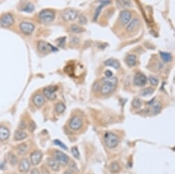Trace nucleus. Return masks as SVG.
Segmentation results:
<instances>
[{
  "mask_svg": "<svg viewBox=\"0 0 175 174\" xmlns=\"http://www.w3.org/2000/svg\"><path fill=\"white\" fill-rule=\"evenodd\" d=\"M104 141L105 145L109 148L113 149L118 146L119 143V139L116 134L111 132H107L104 135Z\"/></svg>",
  "mask_w": 175,
  "mask_h": 174,
  "instance_id": "f257e3e1",
  "label": "nucleus"
},
{
  "mask_svg": "<svg viewBox=\"0 0 175 174\" xmlns=\"http://www.w3.org/2000/svg\"><path fill=\"white\" fill-rule=\"evenodd\" d=\"M55 18V14L52 10L46 9L39 13V19L43 23H50L53 21Z\"/></svg>",
  "mask_w": 175,
  "mask_h": 174,
  "instance_id": "f03ea898",
  "label": "nucleus"
},
{
  "mask_svg": "<svg viewBox=\"0 0 175 174\" xmlns=\"http://www.w3.org/2000/svg\"><path fill=\"white\" fill-rule=\"evenodd\" d=\"M78 17V13L72 9H67L62 13V18L65 21H72Z\"/></svg>",
  "mask_w": 175,
  "mask_h": 174,
  "instance_id": "7ed1b4c3",
  "label": "nucleus"
},
{
  "mask_svg": "<svg viewBox=\"0 0 175 174\" xmlns=\"http://www.w3.org/2000/svg\"><path fill=\"white\" fill-rule=\"evenodd\" d=\"M54 156V159H55L58 163L61 164L62 165H66L69 162V157L67 156L65 153L62 152L61 151H55Z\"/></svg>",
  "mask_w": 175,
  "mask_h": 174,
  "instance_id": "20e7f679",
  "label": "nucleus"
},
{
  "mask_svg": "<svg viewBox=\"0 0 175 174\" xmlns=\"http://www.w3.org/2000/svg\"><path fill=\"white\" fill-rule=\"evenodd\" d=\"M37 47H38V50L42 53H48L49 52H54L57 50L53 45L43 41H39L37 45Z\"/></svg>",
  "mask_w": 175,
  "mask_h": 174,
  "instance_id": "39448f33",
  "label": "nucleus"
},
{
  "mask_svg": "<svg viewBox=\"0 0 175 174\" xmlns=\"http://www.w3.org/2000/svg\"><path fill=\"white\" fill-rule=\"evenodd\" d=\"M14 22L12 16L10 14H5L0 19V25L2 28H8L12 26Z\"/></svg>",
  "mask_w": 175,
  "mask_h": 174,
  "instance_id": "423d86ee",
  "label": "nucleus"
},
{
  "mask_svg": "<svg viewBox=\"0 0 175 174\" xmlns=\"http://www.w3.org/2000/svg\"><path fill=\"white\" fill-rule=\"evenodd\" d=\"M133 82L137 86H143L147 82V77L142 73H137L133 79Z\"/></svg>",
  "mask_w": 175,
  "mask_h": 174,
  "instance_id": "0eeeda50",
  "label": "nucleus"
},
{
  "mask_svg": "<svg viewBox=\"0 0 175 174\" xmlns=\"http://www.w3.org/2000/svg\"><path fill=\"white\" fill-rule=\"evenodd\" d=\"M21 31L25 35H30L35 30V26L29 22H21L19 25Z\"/></svg>",
  "mask_w": 175,
  "mask_h": 174,
  "instance_id": "6e6552de",
  "label": "nucleus"
},
{
  "mask_svg": "<svg viewBox=\"0 0 175 174\" xmlns=\"http://www.w3.org/2000/svg\"><path fill=\"white\" fill-rule=\"evenodd\" d=\"M116 88V85L113 84L111 83L102 82V85L100 87V92L103 95H109L113 92Z\"/></svg>",
  "mask_w": 175,
  "mask_h": 174,
  "instance_id": "1a4fd4ad",
  "label": "nucleus"
},
{
  "mask_svg": "<svg viewBox=\"0 0 175 174\" xmlns=\"http://www.w3.org/2000/svg\"><path fill=\"white\" fill-rule=\"evenodd\" d=\"M69 126L71 130H78L82 128V121L79 117H74L69 122Z\"/></svg>",
  "mask_w": 175,
  "mask_h": 174,
  "instance_id": "9d476101",
  "label": "nucleus"
},
{
  "mask_svg": "<svg viewBox=\"0 0 175 174\" xmlns=\"http://www.w3.org/2000/svg\"><path fill=\"white\" fill-rule=\"evenodd\" d=\"M57 89L56 86H49L46 87L44 90H43V93L46 98H48L50 100H54L56 98V95L55 91Z\"/></svg>",
  "mask_w": 175,
  "mask_h": 174,
  "instance_id": "9b49d317",
  "label": "nucleus"
},
{
  "mask_svg": "<svg viewBox=\"0 0 175 174\" xmlns=\"http://www.w3.org/2000/svg\"><path fill=\"white\" fill-rule=\"evenodd\" d=\"M132 17V13L129 10H123L120 14V20L123 26L127 25Z\"/></svg>",
  "mask_w": 175,
  "mask_h": 174,
  "instance_id": "f8f14e48",
  "label": "nucleus"
},
{
  "mask_svg": "<svg viewBox=\"0 0 175 174\" xmlns=\"http://www.w3.org/2000/svg\"><path fill=\"white\" fill-rule=\"evenodd\" d=\"M42 153L40 151H35L30 155V161L33 165H37L42 160Z\"/></svg>",
  "mask_w": 175,
  "mask_h": 174,
  "instance_id": "ddd939ff",
  "label": "nucleus"
},
{
  "mask_svg": "<svg viewBox=\"0 0 175 174\" xmlns=\"http://www.w3.org/2000/svg\"><path fill=\"white\" fill-rule=\"evenodd\" d=\"M30 167V164L28 158H23L20 161L19 165V170L21 173H27Z\"/></svg>",
  "mask_w": 175,
  "mask_h": 174,
  "instance_id": "4468645a",
  "label": "nucleus"
},
{
  "mask_svg": "<svg viewBox=\"0 0 175 174\" xmlns=\"http://www.w3.org/2000/svg\"><path fill=\"white\" fill-rule=\"evenodd\" d=\"M10 137V130L5 126H0V141H6Z\"/></svg>",
  "mask_w": 175,
  "mask_h": 174,
  "instance_id": "2eb2a0df",
  "label": "nucleus"
},
{
  "mask_svg": "<svg viewBox=\"0 0 175 174\" xmlns=\"http://www.w3.org/2000/svg\"><path fill=\"white\" fill-rule=\"evenodd\" d=\"M33 102L36 106L40 108L45 104V97L42 95L37 94L33 98Z\"/></svg>",
  "mask_w": 175,
  "mask_h": 174,
  "instance_id": "dca6fc26",
  "label": "nucleus"
},
{
  "mask_svg": "<svg viewBox=\"0 0 175 174\" xmlns=\"http://www.w3.org/2000/svg\"><path fill=\"white\" fill-rule=\"evenodd\" d=\"M47 164H48L49 167L52 170H53V171H57L60 169L59 163L54 158H49L48 160H47Z\"/></svg>",
  "mask_w": 175,
  "mask_h": 174,
  "instance_id": "f3484780",
  "label": "nucleus"
},
{
  "mask_svg": "<svg viewBox=\"0 0 175 174\" xmlns=\"http://www.w3.org/2000/svg\"><path fill=\"white\" fill-rule=\"evenodd\" d=\"M126 63L127 64L129 67H132L136 65L137 63V57L134 54H129L126 57L125 59Z\"/></svg>",
  "mask_w": 175,
  "mask_h": 174,
  "instance_id": "a211bd4d",
  "label": "nucleus"
},
{
  "mask_svg": "<svg viewBox=\"0 0 175 174\" xmlns=\"http://www.w3.org/2000/svg\"><path fill=\"white\" fill-rule=\"evenodd\" d=\"M139 24H140V20H139L138 19H133V21H130L129 23H128L127 30L129 32H131L135 28L138 27Z\"/></svg>",
  "mask_w": 175,
  "mask_h": 174,
  "instance_id": "6ab92c4d",
  "label": "nucleus"
},
{
  "mask_svg": "<svg viewBox=\"0 0 175 174\" xmlns=\"http://www.w3.org/2000/svg\"><path fill=\"white\" fill-rule=\"evenodd\" d=\"M104 65L106 66H108V67H113L114 69H119L120 64L118 60H117L116 59H113V58H110V59H108L106 61L104 62Z\"/></svg>",
  "mask_w": 175,
  "mask_h": 174,
  "instance_id": "aec40b11",
  "label": "nucleus"
},
{
  "mask_svg": "<svg viewBox=\"0 0 175 174\" xmlns=\"http://www.w3.org/2000/svg\"><path fill=\"white\" fill-rule=\"evenodd\" d=\"M116 5L119 8H127L131 6L130 0H117Z\"/></svg>",
  "mask_w": 175,
  "mask_h": 174,
  "instance_id": "412c9836",
  "label": "nucleus"
},
{
  "mask_svg": "<svg viewBox=\"0 0 175 174\" xmlns=\"http://www.w3.org/2000/svg\"><path fill=\"white\" fill-rule=\"evenodd\" d=\"M28 137L27 134L23 130H17L15 132L14 135V139L15 141H23Z\"/></svg>",
  "mask_w": 175,
  "mask_h": 174,
  "instance_id": "4be33fe9",
  "label": "nucleus"
},
{
  "mask_svg": "<svg viewBox=\"0 0 175 174\" xmlns=\"http://www.w3.org/2000/svg\"><path fill=\"white\" fill-rule=\"evenodd\" d=\"M28 145L26 144L25 143H21L17 146V153L19 155H25L26 153L28 152Z\"/></svg>",
  "mask_w": 175,
  "mask_h": 174,
  "instance_id": "5701e85b",
  "label": "nucleus"
},
{
  "mask_svg": "<svg viewBox=\"0 0 175 174\" xmlns=\"http://www.w3.org/2000/svg\"><path fill=\"white\" fill-rule=\"evenodd\" d=\"M109 169H110L111 172H112V173H117V172L119 171L120 169V164L116 161L112 162L111 163L110 166H109Z\"/></svg>",
  "mask_w": 175,
  "mask_h": 174,
  "instance_id": "b1692460",
  "label": "nucleus"
},
{
  "mask_svg": "<svg viewBox=\"0 0 175 174\" xmlns=\"http://www.w3.org/2000/svg\"><path fill=\"white\" fill-rule=\"evenodd\" d=\"M160 56H161V58L163 60V61L165 62H168L172 60V56L169 53L161 52H160Z\"/></svg>",
  "mask_w": 175,
  "mask_h": 174,
  "instance_id": "393cba45",
  "label": "nucleus"
},
{
  "mask_svg": "<svg viewBox=\"0 0 175 174\" xmlns=\"http://www.w3.org/2000/svg\"><path fill=\"white\" fill-rule=\"evenodd\" d=\"M65 108H66L65 107V105L63 103H62V102H58L55 106V110L58 114H61V113H63L64 111H65Z\"/></svg>",
  "mask_w": 175,
  "mask_h": 174,
  "instance_id": "a878e982",
  "label": "nucleus"
},
{
  "mask_svg": "<svg viewBox=\"0 0 175 174\" xmlns=\"http://www.w3.org/2000/svg\"><path fill=\"white\" fill-rule=\"evenodd\" d=\"M70 30L72 32L76 33V34L82 33L84 31V30L83 29V28L80 27V26H78V25H76V24H74V25L71 26Z\"/></svg>",
  "mask_w": 175,
  "mask_h": 174,
  "instance_id": "bb28decb",
  "label": "nucleus"
},
{
  "mask_svg": "<svg viewBox=\"0 0 175 174\" xmlns=\"http://www.w3.org/2000/svg\"><path fill=\"white\" fill-rule=\"evenodd\" d=\"M102 82H109L111 83V84L116 85L118 83V78L116 77H104L102 79Z\"/></svg>",
  "mask_w": 175,
  "mask_h": 174,
  "instance_id": "cd10ccee",
  "label": "nucleus"
},
{
  "mask_svg": "<svg viewBox=\"0 0 175 174\" xmlns=\"http://www.w3.org/2000/svg\"><path fill=\"white\" fill-rule=\"evenodd\" d=\"M154 93V89L152 88H146L141 90V95L144 97L150 96Z\"/></svg>",
  "mask_w": 175,
  "mask_h": 174,
  "instance_id": "c85d7f7f",
  "label": "nucleus"
},
{
  "mask_svg": "<svg viewBox=\"0 0 175 174\" xmlns=\"http://www.w3.org/2000/svg\"><path fill=\"white\" fill-rule=\"evenodd\" d=\"M161 104L159 103V102H157V103H155V104L152 106V113L153 115H157L159 114L160 113V111H161Z\"/></svg>",
  "mask_w": 175,
  "mask_h": 174,
  "instance_id": "c756f323",
  "label": "nucleus"
},
{
  "mask_svg": "<svg viewBox=\"0 0 175 174\" xmlns=\"http://www.w3.org/2000/svg\"><path fill=\"white\" fill-rule=\"evenodd\" d=\"M8 160L9 162L11 164H12V165H15L17 163V158L15 155L14 154H12V153H10V154H8Z\"/></svg>",
  "mask_w": 175,
  "mask_h": 174,
  "instance_id": "7c9ffc66",
  "label": "nucleus"
},
{
  "mask_svg": "<svg viewBox=\"0 0 175 174\" xmlns=\"http://www.w3.org/2000/svg\"><path fill=\"white\" fill-rule=\"evenodd\" d=\"M142 101H141L139 98H135L132 102V105L135 108H140L142 106Z\"/></svg>",
  "mask_w": 175,
  "mask_h": 174,
  "instance_id": "2f4dec72",
  "label": "nucleus"
},
{
  "mask_svg": "<svg viewBox=\"0 0 175 174\" xmlns=\"http://www.w3.org/2000/svg\"><path fill=\"white\" fill-rule=\"evenodd\" d=\"M149 81L150 83L151 84L152 86H157L158 84H159V80L157 77L153 76V75H151V76L149 77Z\"/></svg>",
  "mask_w": 175,
  "mask_h": 174,
  "instance_id": "473e14b6",
  "label": "nucleus"
},
{
  "mask_svg": "<svg viewBox=\"0 0 175 174\" xmlns=\"http://www.w3.org/2000/svg\"><path fill=\"white\" fill-rule=\"evenodd\" d=\"M71 153H72V155L74 156V158L78 159L80 158V154H79V151L78 148L76 147H74L71 148Z\"/></svg>",
  "mask_w": 175,
  "mask_h": 174,
  "instance_id": "72a5a7b5",
  "label": "nucleus"
},
{
  "mask_svg": "<svg viewBox=\"0 0 175 174\" xmlns=\"http://www.w3.org/2000/svg\"><path fill=\"white\" fill-rule=\"evenodd\" d=\"M34 9H35L34 6L32 4V3H28V4L26 5V6L23 9V11L27 12H31L34 10Z\"/></svg>",
  "mask_w": 175,
  "mask_h": 174,
  "instance_id": "f704fd0d",
  "label": "nucleus"
},
{
  "mask_svg": "<svg viewBox=\"0 0 175 174\" xmlns=\"http://www.w3.org/2000/svg\"><path fill=\"white\" fill-rule=\"evenodd\" d=\"M54 144L56 145H58V146H60L61 147V148H63V149H67V147L65 145L64 143H62V142L61 141H59V140H55V141H54Z\"/></svg>",
  "mask_w": 175,
  "mask_h": 174,
  "instance_id": "c9c22d12",
  "label": "nucleus"
},
{
  "mask_svg": "<svg viewBox=\"0 0 175 174\" xmlns=\"http://www.w3.org/2000/svg\"><path fill=\"white\" fill-rule=\"evenodd\" d=\"M79 23L82 25H85L87 23V19H86V17L83 14H81L79 17Z\"/></svg>",
  "mask_w": 175,
  "mask_h": 174,
  "instance_id": "e433bc0d",
  "label": "nucleus"
},
{
  "mask_svg": "<svg viewBox=\"0 0 175 174\" xmlns=\"http://www.w3.org/2000/svg\"><path fill=\"white\" fill-rule=\"evenodd\" d=\"M28 129H29L30 131L31 132H34V130L36 129V124L33 121H30L28 124Z\"/></svg>",
  "mask_w": 175,
  "mask_h": 174,
  "instance_id": "4c0bfd02",
  "label": "nucleus"
},
{
  "mask_svg": "<svg viewBox=\"0 0 175 174\" xmlns=\"http://www.w3.org/2000/svg\"><path fill=\"white\" fill-rule=\"evenodd\" d=\"M69 169H70L71 171H72L73 172H76L78 171V168L76 167V164H75V162H71L70 164V166H69Z\"/></svg>",
  "mask_w": 175,
  "mask_h": 174,
  "instance_id": "58836bf2",
  "label": "nucleus"
},
{
  "mask_svg": "<svg viewBox=\"0 0 175 174\" xmlns=\"http://www.w3.org/2000/svg\"><path fill=\"white\" fill-rule=\"evenodd\" d=\"M104 4H101L100 6H99L96 9V12H95V20H96V19L98 18V15L100 14V10L102 9V8L104 6Z\"/></svg>",
  "mask_w": 175,
  "mask_h": 174,
  "instance_id": "ea45409f",
  "label": "nucleus"
},
{
  "mask_svg": "<svg viewBox=\"0 0 175 174\" xmlns=\"http://www.w3.org/2000/svg\"><path fill=\"white\" fill-rule=\"evenodd\" d=\"M58 40L61 41L60 42H58V45H59V46H61V47H63V45L65 44V37L61 38V39H59Z\"/></svg>",
  "mask_w": 175,
  "mask_h": 174,
  "instance_id": "a19ab883",
  "label": "nucleus"
},
{
  "mask_svg": "<svg viewBox=\"0 0 175 174\" xmlns=\"http://www.w3.org/2000/svg\"><path fill=\"white\" fill-rule=\"evenodd\" d=\"M26 123L24 122H21V124H19V129L21 130H23L24 129H26Z\"/></svg>",
  "mask_w": 175,
  "mask_h": 174,
  "instance_id": "79ce46f5",
  "label": "nucleus"
},
{
  "mask_svg": "<svg viewBox=\"0 0 175 174\" xmlns=\"http://www.w3.org/2000/svg\"><path fill=\"white\" fill-rule=\"evenodd\" d=\"M105 75H106L107 77H112L113 76V73L110 71V70H107V71H105Z\"/></svg>",
  "mask_w": 175,
  "mask_h": 174,
  "instance_id": "37998d69",
  "label": "nucleus"
},
{
  "mask_svg": "<svg viewBox=\"0 0 175 174\" xmlns=\"http://www.w3.org/2000/svg\"><path fill=\"white\" fill-rule=\"evenodd\" d=\"M30 174H40V172H39V171L38 169L35 168V169H32V171L30 172Z\"/></svg>",
  "mask_w": 175,
  "mask_h": 174,
  "instance_id": "c03bdc74",
  "label": "nucleus"
},
{
  "mask_svg": "<svg viewBox=\"0 0 175 174\" xmlns=\"http://www.w3.org/2000/svg\"><path fill=\"white\" fill-rule=\"evenodd\" d=\"M63 174H72V173H71V172H69V171H65Z\"/></svg>",
  "mask_w": 175,
  "mask_h": 174,
  "instance_id": "a18cd8bd",
  "label": "nucleus"
},
{
  "mask_svg": "<svg viewBox=\"0 0 175 174\" xmlns=\"http://www.w3.org/2000/svg\"><path fill=\"white\" fill-rule=\"evenodd\" d=\"M13 174H17V173H13Z\"/></svg>",
  "mask_w": 175,
  "mask_h": 174,
  "instance_id": "49530a36",
  "label": "nucleus"
}]
</instances>
